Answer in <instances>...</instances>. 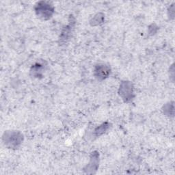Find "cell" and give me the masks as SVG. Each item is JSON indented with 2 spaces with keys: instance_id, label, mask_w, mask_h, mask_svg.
<instances>
[{
  "instance_id": "cell-1",
  "label": "cell",
  "mask_w": 175,
  "mask_h": 175,
  "mask_svg": "<svg viewBox=\"0 0 175 175\" xmlns=\"http://www.w3.org/2000/svg\"><path fill=\"white\" fill-rule=\"evenodd\" d=\"M107 69H109V68L107 66H105L103 64L99 65L97 67V69H96L95 70V71L97 73V75L96 76H97V77H99V78H102V79L106 77L107 75H108V74L103 73V71H104V70H106Z\"/></svg>"
}]
</instances>
